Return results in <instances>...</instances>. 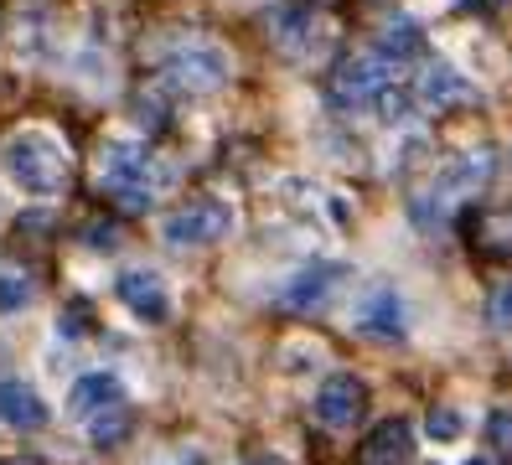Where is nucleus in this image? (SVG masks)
I'll list each match as a JSON object with an SVG mask.
<instances>
[{
    "mask_svg": "<svg viewBox=\"0 0 512 465\" xmlns=\"http://www.w3.org/2000/svg\"><path fill=\"white\" fill-rule=\"evenodd\" d=\"M0 166L26 197H57L68 186V150L42 130H21L16 140H6Z\"/></svg>",
    "mask_w": 512,
    "mask_h": 465,
    "instance_id": "1",
    "label": "nucleus"
},
{
    "mask_svg": "<svg viewBox=\"0 0 512 465\" xmlns=\"http://www.w3.org/2000/svg\"><path fill=\"white\" fill-rule=\"evenodd\" d=\"M161 83L171 93H218L228 83V52L213 47V42H176L166 57H161Z\"/></svg>",
    "mask_w": 512,
    "mask_h": 465,
    "instance_id": "2",
    "label": "nucleus"
},
{
    "mask_svg": "<svg viewBox=\"0 0 512 465\" xmlns=\"http://www.w3.org/2000/svg\"><path fill=\"white\" fill-rule=\"evenodd\" d=\"M104 186L109 197L125 207V212H145L156 202V181H150V155L135 140H114L104 150Z\"/></svg>",
    "mask_w": 512,
    "mask_h": 465,
    "instance_id": "3",
    "label": "nucleus"
},
{
    "mask_svg": "<svg viewBox=\"0 0 512 465\" xmlns=\"http://www.w3.org/2000/svg\"><path fill=\"white\" fill-rule=\"evenodd\" d=\"M228 228H233V207L218 202V197H202V202L176 207L161 223V238L171 248H202V243H218Z\"/></svg>",
    "mask_w": 512,
    "mask_h": 465,
    "instance_id": "4",
    "label": "nucleus"
},
{
    "mask_svg": "<svg viewBox=\"0 0 512 465\" xmlns=\"http://www.w3.org/2000/svg\"><path fill=\"white\" fill-rule=\"evenodd\" d=\"M388 83H394V62H388L383 52H352L337 68L331 99H337L342 109H357V104H373Z\"/></svg>",
    "mask_w": 512,
    "mask_h": 465,
    "instance_id": "5",
    "label": "nucleus"
},
{
    "mask_svg": "<svg viewBox=\"0 0 512 465\" xmlns=\"http://www.w3.org/2000/svg\"><path fill=\"white\" fill-rule=\"evenodd\" d=\"M316 31H321V16L311 0H280V6H269V37L285 57H306L316 47Z\"/></svg>",
    "mask_w": 512,
    "mask_h": 465,
    "instance_id": "6",
    "label": "nucleus"
},
{
    "mask_svg": "<svg viewBox=\"0 0 512 465\" xmlns=\"http://www.w3.org/2000/svg\"><path fill=\"white\" fill-rule=\"evenodd\" d=\"M363 409H368V393H363L357 378H347V372L326 378L321 393H316V414H321L326 429H352L357 419H363Z\"/></svg>",
    "mask_w": 512,
    "mask_h": 465,
    "instance_id": "7",
    "label": "nucleus"
},
{
    "mask_svg": "<svg viewBox=\"0 0 512 465\" xmlns=\"http://www.w3.org/2000/svg\"><path fill=\"white\" fill-rule=\"evenodd\" d=\"M409 93H414V104H425V109H445V104L471 99V83L450 68V62H425V73L409 83Z\"/></svg>",
    "mask_w": 512,
    "mask_h": 465,
    "instance_id": "8",
    "label": "nucleus"
},
{
    "mask_svg": "<svg viewBox=\"0 0 512 465\" xmlns=\"http://www.w3.org/2000/svg\"><path fill=\"white\" fill-rule=\"evenodd\" d=\"M109 403H125V383H119L114 372H83V378L73 383V393H68V409L78 419L109 409Z\"/></svg>",
    "mask_w": 512,
    "mask_h": 465,
    "instance_id": "9",
    "label": "nucleus"
},
{
    "mask_svg": "<svg viewBox=\"0 0 512 465\" xmlns=\"http://www.w3.org/2000/svg\"><path fill=\"white\" fill-rule=\"evenodd\" d=\"M342 274H347L342 264H311V269H300V274L290 279V290H285V305H290V310H316L331 290H337Z\"/></svg>",
    "mask_w": 512,
    "mask_h": 465,
    "instance_id": "10",
    "label": "nucleus"
},
{
    "mask_svg": "<svg viewBox=\"0 0 512 465\" xmlns=\"http://www.w3.org/2000/svg\"><path fill=\"white\" fill-rule=\"evenodd\" d=\"M357 326H363L368 336H388V341H399V336H404V310H399V295L388 290V285H378V290L363 300V310H357Z\"/></svg>",
    "mask_w": 512,
    "mask_h": 465,
    "instance_id": "11",
    "label": "nucleus"
},
{
    "mask_svg": "<svg viewBox=\"0 0 512 465\" xmlns=\"http://www.w3.org/2000/svg\"><path fill=\"white\" fill-rule=\"evenodd\" d=\"M0 424L11 429H42L47 424V403L26 388V383H0Z\"/></svg>",
    "mask_w": 512,
    "mask_h": 465,
    "instance_id": "12",
    "label": "nucleus"
},
{
    "mask_svg": "<svg viewBox=\"0 0 512 465\" xmlns=\"http://www.w3.org/2000/svg\"><path fill=\"white\" fill-rule=\"evenodd\" d=\"M492 176V150H481V155H456L445 171H440V186H435V197H461V192H476L481 181Z\"/></svg>",
    "mask_w": 512,
    "mask_h": 465,
    "instance_id": "13",
    "label": "nucleus"
},
{
    "mask_svg": "<svg viewBox=\"0 0 512 465\" xmlns=\"http://www.w3.org/2000/svg\"><path fill=\"white\" fill-rule=\"evenodd\" d=\"M119 300H125L140 321L166 316V290L156 285V274H119Z\"/></svg>",
    "mask_w": 512,
    "mask_h": 465,
    "instance_id": "14",
    "label": "nucleus"
},
{
    "mask_svg": "<svg viewBox=\"0 0 512 465\" xmlns=\"http://www.w3.org/2000/svg\"><path fill=\"white\" fill-rule=\"evenodd\" d=\"M419 47H425V31H419V21L394 16V21L378 31V47H373V52H383L388 62H409V57H419Z\"/></svg>",
    "mask_w": 512,
    "mask_h": 465,
    "instance_id": "15",
    "label": "nucleus"
},
{
    "mask_svg": "<svg viewBox=\"0 0 512 465\" xmlns=\"http://www.w3.org/2000/svg\"><path fill=\"white\" fill-rule=\"evenodd\" d=\"M414 445V429L404 419H388L383 429H373V440H368V465H404Z\"/></svg>",
    "mask_w": 512,
    "mask_h": 465,
    "instance_id": "16",
    "label": "nucleus"
},
{
    "mask_svg": "<svg viewBox=\"0 0 512 465\" xmlns=\"http://www.w3.org/2000/svg\"><path fill=\"white\" fill-rule=\"evenodd\" d=\"M125 434H130V409H125V403H109V409L88 414V445H94V450H114Z\"/></svg>",
    "mask_w": 512,
    "mask_h": 465,
    "instance_id": "17",
    "label": "nucleus"
},
{
    "mask_svg": "<svg viewBox=\"0 0 512 465\" xmlns=\"http://www.w3.org/2000/svg\"><path fill=\"white\" fill-rule=\"evenodd\" d=\"M26 300H32V285H26V274L0 269V310H21Z\"/></svg>",
    "mask_w": 512,
    "mask_h": 465,
    "instance_id": "18",
    "label": "nucleus"
},
{
    "mask_svg": "<svg viewBox=\"0 0 512 465\" xmlns=\"http://www.w3.org/2000/svg\"><path fill=\"white\" fill-rule=\"evenodd\" d=\"M487 316H492L497 331H512V279H507V285H497V295L487 300Z\"/></svg>",
    "mask_w": 512,
    "mask_h": 465,
    "instance_id": "19",
    "label": "nucleus"
},
{
    "mask_svg": "<svg viewBox=\"0 0 512 465\" xmlns=\"http://www.w3.org/2000/svg\"><path fill=\"white\" fill-rule=\"evenodd\" d=\"M88 248H99V254H109V248H119V228L114 223H88Z\"/></svg>",
    "mask_w": 512,
    "mask_h": 465,
    "instance_id": "20",
    "label": "nucleus"
},
{
    "mask_svg": "<svg viewBox=\"0 0 512 465\" xmlns=\"http://www.w3.org/2000/svg\"><path fill=\"white\" fill-rule=\"evenodd\" d=\"M487 434H492V445H497V450H507V455H512V419H507V414H492Z\"/></svg>",
    "mask_w": 512,
    "mask_h": 465,
    "instance_id": "21",
    "label": "nucleus"
},
{
    "mask_svg": "<svg viewBox=\"0 0 512 465\" xmlns=\"http://www.w3.org/2000/svg\"><path fill=\"white\" fill-rule=\"evenodd\" d=\"M425 429L435 434V440H450V434L461 429V419H456V414H430V424H425Z\"/></svg>",
    "mask_w": 512,
    "mask_h": 465,
    "instance_id": "22",
    "label": "nucleus"
},
{
    "mask_svg": "<svg viewBox=\"0 0 512 465\" xmlns=\"http://www.w3.org/2000/svg\"><path fill=\"white\" fill-rule=\"evenodd\" d=\"M466 465H487V460H466Z\"/></svg>",
    "mask_w": 512,
    "mask_h": 465,
    "instance_id": "23",
    "label": "nucleus"
},
{
    "mask_svg": "<svg viewBox=\"0 0 512 465\" xmlns=\"http://www.w3.org/2000/svg\"><path fill=\"white\" fill-rule=\"evenodd\" d=\"M0 465H11V460H0Z\"/></svg>",
    "mask_w": 512,
    "mask_h": 465,
    "instance_id": "24",
    "label": "nucleus"
}]
</instances>
